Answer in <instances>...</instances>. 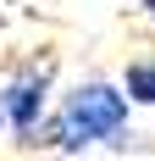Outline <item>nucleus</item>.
<instances>
[{
    "mask_svg": "<svg viewBox=\"0 0 155 161\" xmlns=\"http://www.w3.org/2000/svg\"><path fill=\"white\" fill-rule=\"evenodd\" d=\"M50 89H56V56L50 50L28 56L11 78L0 83V128L11 133L17 145H33L39 122L50 117Z\"/></svg>",
    "mask_w": 155,
    "mask_h": 161,
    "instance_id": "nucleus-2",
    "label": "nucleus"
},
{
    "mask_svg": "<svg viewBox=\"0 0 155 161\" xmlns=\"http://www.w3.org/2000/svg\"><path fill=\"white\" fill-rule=\"evenodd\" d=\"M122 95L133 100V106H155V56L127 61V72H122Z\"/></svg>",
    "mask_w": 155,
    "mask_h": 161,
    "instance_id": "nucleus-3",
    "label": "nucleus"
},
{
    "mask_svg": "<svg viewBox=\"0 0 155 161\" xmlns=\"http://www.w3.org/2000/svg\"><path fill=\"white\" fill-rule=\"evenodd\" d=\"M127 111H133V100L122 95V83L83 78L78 89H67L61 106L39 122L33 145H39V150H67V156L100 150V145H111V139L127 133Z\"/></svg>",
    "mask_w": 155,
    "mask_h": 161,
    "instance_id": "nucleus-1",
    "label": "nucleus"
},
{
    "mask_svg": "<svg viewBox=\"0 0 155 161\" xmlns=\"http://www.w3.org/2000/svg\"><path fill=\"white\" fill-rule=\"evenodd\" d=\"M133 6H139V11H144V17L155 22V0H133Z\"/></svg>",
    "mask_w": 155,
    "mask_h": 161,
    "instance_id": "nucleus-4",
    "label": "nucleus"
}]
</instances>
